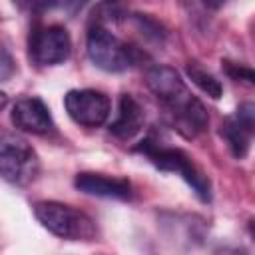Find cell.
Listing matches in <instances>:
<instances>
[{
    "label": "cell",
    "mask_w": 255,
    "mask_h": 255,
    "mask_svg": "<svg viewBox=\"0 0 255 255\" xmlns=\"http://www.w3.org/2000/svg\"><path fill=\"white\" fill-rule=\"evenodd\" d=\"M40 169L34 147L16 133L0 135V177L14 185L30 183Z\"/></svg>",
    "instance_id": "4"
},
{
    "label": "cell",
    "mask_w": 255,
    "mask_h": 255,
    "mask_svg": "<svg viewBox=\"0 0 255 255\" xmlns=\"http://www.w3.org/2000/svg\"><path fill=\"white\" fill-rule=\"evenodd\" d=\"M225 70H227V74L233 78V80H237V82H245V84H253V70L251 68H247V66H243V64H233V62H225Z\"/></svg>",
    "instance_id": "14"
},
{
    "label": "cell",
    "mask_w": 255,
    "mask_h": 255,
    "mask_svg": "<svg viewBox=\"0 0 255 255\" xmlns=\"http://www.w3.org/2000/svg\"><path fill=\"white\" fill-rule=\"evenodd\" d=\"M137 149H139L157 169H161V171H173V173L181 175L183 181L193 189V193H195L201 201H209V199H211V183H209L207 175L193 163V159H191L183 149L163 145V143L155 141L153 137L143 139Z\"/></svg>",
    "instance_id": "1"
},
{
    "label": "cell",
    "mask_w": 255,
    "mask_h": 255,
    "mask_svg": "<svg viewBox=\"0 0 255 255\" xmlns=\"http://www.w3.org/2000/svg\"><path fill=\"white\" fill-rule=\"evenodd\" d=\"M141 126H143V108L133 96L124 94L118 104V114L110 124V131L122 139H129L141 129Z\"/></svg>",
    "instance_id": "12"
},
{
    "label": "cell",
    "mask_w": 255,
    "mask_h": 255,
    "mask_svg": "<svg viewBox=\"0 0 255 255\" xmlns=\"http://www.w3.org/2000/svg\"><path fill=\"white\" fill-rule=\"evenodd\" d=\"M219 255H247V253L241 251V249H223Z\"/></svg>",
    "instance_id": "16"
},
{
    "label": "cell",
    "mask_w": 255,
    "mask_h": 255,
    "mask_svg": "<svg viewBox=\"0 0 255 255\" xmlns=\"http://www.w3.org/2000/svg\"><path fill=\"white\" fill-rule=\"evenodd\" d=\"M14 74V60L10 56V52L4 48V44L0 42V82L8 80Z\"/></svg>",
    "instance_id": "15"
},
{
    "label": "cell",
    "mask_w": 255,
    "mask_h": 255,
    "mask_svg": "<svg viewBox=\"0 0 255 255\" xmlns=\"http://www.w3.org/2000/svg\"><path fill=\"white\" fill-rule=\"evenodd\" d=\"M64 108L76 124L86 128L106 124L112 110L110 98L98 90H70L64 96Z\"/></svg>",
    "instance_id": "6"
},
{
    "label": "cell",
    "mask_w": 255,
    "mask_h": 255,
    "mask_svg": "<svg viewBox=\"0 0 255 255\" xmlns=\"http://www.w3.org/2000/svg\"><path fill=\"white\" fill-rule=\"evenodd\" d=\"M86 50L94 66L106 72H124L131 68L137 60V52L124 44L108 26L92 24L86 36Z\"/></svg>",
    "instance_id": "3"
},
{
    "label": "cell",
    "mask_w": 255,
    "mask_h": 255,
    "mask_svg": "<svg viewBox=\"0 0 255 255\" xmlns=\"http://www.w3.org/2000/svg\"><path fill=\"white\" fill-rule=\"evenodd\" d=\"M74 185L88 195L106 197V199H129L131 185L124 177H112L94 171H82L74 177Z\"/></svg>",
    "instance_id": "10"
},
{
    "label": "cell",
    "mask_w": 255,
    "mask_h": 255,
    "mask_svg": "<svg viewBox=\"0 0 255 255\" xmlns=\"http://www.w3.org/2000/svg\"><path fill=\"white\" fill-rule=\"evenodd\" d=\"M185 72H187L189 80H191L203 94H207V96L213 98V100H219V98H221L223 86H221V82H219L211 72H207L205 68H201V66L195 64V62H189V64L185 66Z\"/></svg>",
    "instance_id": "13"
},
{
    "label": "cell",
    "mask_w": 255,
    "mask_h": 255,
    "mask_svg": "<svg viewBox=\"0 0 255 255\" xmlns=\"http://www.w3.org/2000/svg\"><path fill=\"white\" fill-rule=\"evenodd\" d=\"M253 126H255V108L253 104L247 102V104H241L235 116L227 118L219 129L229 151L237 159H243L249 151L251 137H253Z\"/></svg>",
    "instance_id": "7"
},
{
    "label": "cell",
    "mask_w": 255,
    "mask_h": 255,
    "mask_svg": "<svg viewBox=\"0 0 255 255\" xmlns=\"http://www.w3.org/2000/svg\"><path fill=\"white\" fill-rule=\"evenodd\" d=\"M6 104H8V98H6V94H4V92H0V110H2Z\"/></svg>",
    "instance_id": "17"
},
{
    "label": "cell",
    "mask_w": 255,
    "mask_h": 255,
    "mask_svg": "<svg viewBox=\"0 0 255 255\" xmlns=\"http://www.w3.org/2000/svg\"><path fill=\"white\" fill-rule=\"evenodd\" d=\"M72 40L64 26L50 24L34 28L30 34V56L40 66H56L70 58Z\"/></svg>",
    "instance_id": "5"
},
{
    "label": "cell",
    "mask_w": 255,
    "mask_h": 255,
    "mask_svg": "<svg viewBox=\"0 0 255 255\" xmlns=\"http://www.w3.org/2000/svg\"><path fill=\"white\" fill-rule=\"evenodd\" d=\"M34 215L50 233L68 241H90L96 237L94 219L60 201H38L34 205Z\"/></svg>",
    "instance_id": "2"
},
{
    "label": "cell",
    "mask_w": 255,
    "mask_h": 255,
    "mask_svg": "<svg viewBox=\"0 0 255 255\" xmlns=\"http://www.w3.org/2000/svg\"><path fill=\"white\" fill-rule=\"evenodd\" d=\"M165 110L171 116L173 126L187 137H195L197 133L205 131V128L209 124V116H207L203 104L191 94H185L181 100L165 106Z\"/></svg>",
    "instance_id": "9"
},
{
    "label": "cell",
    "mask_w": 255,
    "mask_h": 255,
    "mask_svg": "<svg viewBox=\"0 0 255 255\" xmlns=\"http://www.w3.org/2000/svg\"><path fill=\"white\" fill-rule=\"evenodd\" d=\"M145 84L153 92V96L163 104L169 106L177 100H181L187 92L181 76L171 66H153L145 74Z\"/></svg>",
    "instance_id": "11"
},
{
    "label": "cell",
    "mask_w": 255,
    "mask_h": 255,
    "mask_svg": "<svg viewBox=\"0 0 255 255\" xmlns=\"http://www.w3.org/2000/svg\"><path fill=\"white\" fill-rule=\"evenodd\" d=\"M10 120L18 129L28 133H48L54 128V120L50 116L48 106L40 98L32 96L16 100V104L12 106Z\"/></svg>",
    "instance_id": "8"
}]
</instances>
